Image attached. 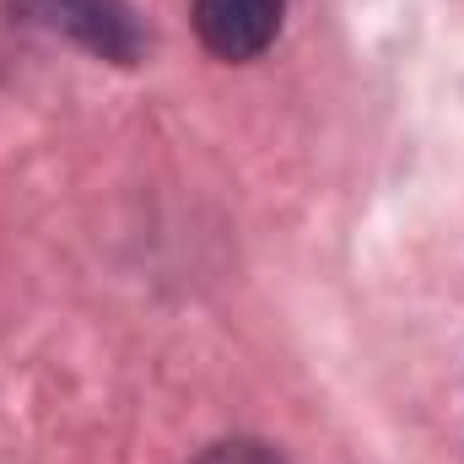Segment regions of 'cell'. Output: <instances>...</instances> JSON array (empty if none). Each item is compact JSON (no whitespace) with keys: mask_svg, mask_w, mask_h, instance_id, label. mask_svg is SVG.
I'll return each instance as SVG.
<instances>
[{"mask_svg":"<svg viewBox=\"0 0 464 464\" xmlns=\"http://www.w3.org/2000/svg\"><path fill=\"white\" fill-rule=\"evenodd\" d=\"M286 0H195V33L217 60H259L281 33Z\"/></svg>","mask_w":464,"mask_h":464,"instance_id":"2","label":"cell"},{"mask_svg":"<svg viewBox=\"0 0 464 464\" xmlns=\"http://www.w3.org/2000/svg\"><path fill=\"white\" fill-rule=\"evenodd\" d=\"M27 11L44 27L76 38L82 49H92L114 65H135L140 49H146V33H140L135 11L124 0H27Z\"/></svg>","mask_w":464,"mask_h":464,"instance_id":"1","label":"cell"},{"mask_svg":"<svg viewBox=\"0 0 464 464\" xmlns=\"http://www.w3.org/2000/svg\"><path fill=\"white\" fill-rule=\"evenodd\" d=\"M195 464H286V459L270 443H259V438H222V443L200 449Z\"/></svg>","mask_w":464,"mask_h":464,"instance_id":"3","label":"cell"}]
</instances>
